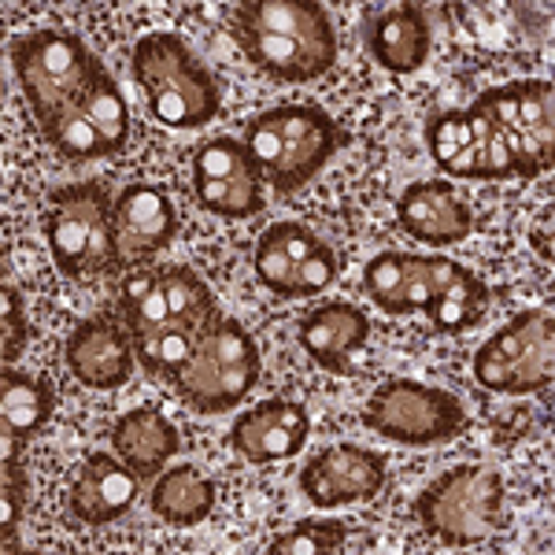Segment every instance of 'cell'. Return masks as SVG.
<instances>
[{"instance_id":"1","label":"cell","mask_w":555,"mask_h":555,"mask_svg":"<svg viewBox=\"0 0 555 555\" xmlns=\"http://www.w3.org/2000/svg\"><path fill=\"white\" fill-rule=\"evenodd\" d=\"M234 38L274 82L304 86L337 64V30L315 0H248L234 8Z\"/></svg>"},{"instance_id":"2","label":"cell","mask_w":555,"mask_h":555,"mask_svg":"<svg viewBox=\"0 0 555 555\" xmlns=\"http://www.w3.org/2000/svg\"><path fill=\"white\" fill-rule=\"evenodd\" d=\"M345 145L348 133L319 104L271 107L245 127V149L253 152L263 185L278 193L304 190Z\"/></svg>"},{"instance_id":"3","label":"cell","mask_w":555,"mask_h":555,"mask_svg":"<svg viewBox=\"0 0 555 555\" xmlns=\"http://www.w3.org/2000/svg\"><path fill=\"white\" fill-rule=\"evenodd\" d=\"M8 56L41 133L56 127L70 107L82 104L89 89L107 75L101 60L86 49V41L64 30L20 34L8 44Z\"/></svg>"},{"instance_id":"4","label":"cell","mask_w":555,"mask_h":555,"mask_svg":"<svg viewBox=\"0 0 555 555\" xmlns=\"http://www.w3.org/2000/svg\"><path fill=\"white\" fill-rule=\"evenodd\" d=\"M133 82L141 86L149 112L171 130L208 127L222 107L215 75L190 52L178 34H145L133 44Z\"/></svg>"},{"instance_id":"5","label":"cell","mask_w":555,"mask_h":555,"mask_svg":"<svg viewBox=\"0 0 555 555\" xmlns=\"http://www.w3.org/2000/svg\"><path fill=\"white\" fill-rule=\"evenodd\" d=\"M418 526L449 548H470L507 526L504 478L481 463L444 470L415 496Z\"/></svg>"},{"instance_id":"6","label":"cell","mask_w":555,"mask_h":555,"mask_svg":"<svg viewBox=\"0 0 555 555\" xmlns=\"http://www.w3.org/2000/svg\"><path fill=\"white\" fill-rule=\"evenodd\" d=\"M44 237L56 271L82 282L93 274H112L122 267L112 234V193L101 182L60 185L49 196Z\"/></svg>"},{"instance_id":"7","label":"cell","mask_w":555,"mask_h":555,"mask_svg":"<svg viewBox=\"0 0 555 555\" xmlns=\"http://www.w3.org/2000/svg\"><path fill=\"white\" fill-rule=\"evenodd\" d=\"M259 382V348L237 319L215 311L196 337V352L178 374L175 389L193 411L219 415L237 408Z\"/></svg>"},{"instance_id":"8","label":"cell","mask_w":555,"mask_h":555,"mask_svg":"<svg viewBox=\"0 0 555 555\" xmlns=\"http://www.w3.org/2000/svg\"><path fill=\"white\" fill-rule=\"evenodd\" d=\"M555 378V319L552 311L530 308L500 326L474 352V382L504 397L544 392Z\"/></svg>"},{"instance_id":"9","label":"cell","mask_w":555,"mask_h":555,"mask_svg":"<svg viewBox=\"0 0 555 555\" xmlns=\"http://www.w3.org/2000/svg\"><path fill=\"white\" fill-rule=\"evenodd\" d=\"M363 423L374 434L389 437L397 444H411V449H426V444H444L467 429V408L460 397L434 385L392 378L374 389L366 400Z\"/></svg>"},{"instance_id":"10","label":"cell","mask_w":555,"mask_h":555,"mask_svg":"<svg viewBox=\"0 0 555 555\" xmlns=\"http://www.w3.org/2000/svg\"><path fill=\"white\" fill-rule=\"evenodd\" d=\"M49 145L67 159H107L119 156L130 141V112L122 89L112 75L89 89L78 107H70L52 130H44Z\"/></svg>"},{"instance_id":"11","label":"cell","mask_w":555,"mask_h":555,"mask_svg":"<svg viewBox=\"0 0 555 555\" xmlns=\"http://www.w3.org/2000/svg\"><path fill=\"white\" fill-rule=\"evenodd\" d=\"M385 470L389 463L382 452L360 449V444H330L319 455H311L308 467L300 470V492L319 512H334V507L378 496Z\"/></svg>"},{"instance_id":"12","label":"cell","mask_w":555,"mask_h":555,"mask_svg":"<svg viewBox=\"0 0 555 555\" xmlns=\"http://www.w3.org/2000/svg\"><path fill=\"white\" fill-rule=\"evenodd\" d=\"M112 234L122 263H138L164 248L178 234L175 204L159 185H127L112 201Z\"/></svg>"},{"instance_id":"13","label":"cell","mask_w":555,"mask_h":555,"mask_svg":"<svg viewBox=\"0 0 555 555\" xmlns=\"http://www.w3.org/2000/svg\"><path fill=\"white\" fill-rule=\"evenodd\" d=\"M397 222L426 248H452L470 237L474 215L449 182H415L400 193Z\"/></svg>"},{"instance_id":"14","label":"cell","mask_w":555,"mask_h":555,"mask_svg":"<svg viewBox=\"0 0 555 555\" xmlns=\"http://www.w3.org/2000/svg\"><path fill=\"white\" fill-rule=\"evenodd\" d=\"M311 418L308 408L297 400H263L248 415H241L230 429V444L248 463H274L293 460L308 444Z\"/></svg>"},{"instance_id":"15","label":"cell","mask_w":555,"mask_h":555,"mask_svg":"<svg viewBox=\"0 0 555 555\" xmlns=\"http://www.w3.org/2000/svg\"><path fill=\"white\" fill-rule=\"evenodd\" d=\"M141 492V478L119 455L89 452L67 492V512L86 526H104L122 518Z\"/></svg>"},{"instance_id":"16","label":"cell","mask_w":555,"mask_h":555,"mask_svg":"<svg viewBox=\"0 0 555 555\" xmlns=\"http://www.w3.org/2000/svg\"><path fill=\"white\" fill-rule=\"evenodd\" d=\"M67 366L89 389H119L130 382L138 356L130 334L112 319H86L67 337Z\"/></svg>"},{"instance_id":"17","label":"cell","mask_w":555,"mask_h":555,"mask_svg":"<svg viewBox=\"0 0 555 555\" xmlns=\"http://www.w3.org/2000/svg\"><path fill=\"white\" fill-rule=\"evenodd\" d=\"M371 337V319L363 308L330 300L300 322V348L330 374H352V356Z\"/></svg>"},{"instance_id":"18","label":"cell","mask_w":555,"mask_h":555,"mask_svg":"<svg viewBox=\"0 0 555 555\" xmlns=\"http://www.w3.org/2000/svg\"><path fill=\"white\" fill-rule=\"evenodd\" d=\"M366 49L389 75H415L429 60V23L423 4H392L366 23Z\"/></svg>"},{"instance_id":"19","label":"cell","mask_w":555,"mask_h":555,"mask_svg":"<svg viewBox=\"0 0 555 555\" xmlns=\"http://www.w3.org/2000/svg\"><path fill=\"white\" fill-rule=\"evenodd\" d=\"M112 449L127 467L145 478H159L171 455L182 449V437L171 426V418L156 408H133L112 426Z\"/></svg>"},{"instance_id":"20","label":"cell","mask_w":555,"mask_h":555,"mask_svg":"<svg viewBox=\"0 0 555 555\" xmlns=\"http://www.w3.org/2000/svg\"><path fill=\"white\" fill-rule=\"evenodd\" d=\"M52 411H56V392L49 382L20 371V366L0 371V429L4 437L26 444L49 426Z\"/></svg>"},{"instance_id":"21","label":"cell","mask_w":555,"mask_h":555,"mask_svg":"<svg viewBox=\"0 0 555 555\" xmlns=\"http://www.w3.org/2000/svg\"><path fill=\"white\" fill-rule=\"evenodd\" d=\"M152 512L171 526H196L215 512V481L190 463L164 470L152 486Z\"/></svg>"},{"instance_id":"22","label":"cell","mask_w":555,"mask_h":555,"mask_svg":"<svg viewBox=\"0 0 555 555\" xmlns=\"http://www.w3.org/2000/svg\"><path fill=\"white\" fill-rule=\"evenodd\" d=\"M489 308V289L478 274L467 271L460 263V271L449 285L429 304V319H434V330L437 334H463V330L478 326L481 315Z\"/></svg>"},{"instance_id":"23","label":"cell","mask_w":555,"mask_h":555,"mask_svg":"<svg viewBox=\"0 0 555 555\" xmlns=\"http://www.w3.org/2000/svg\"><path fill=\"white\" fill-rule=\"evenodd\" d=\"M196 337L201 334L167 322V326H159V330L130 334V341H133V356H138V366H145L149 378L178 382V374L185 371V363H190L196 352Z\"/></svg>"},{"instance_id":"24","label":"cell","mask_w":555,"mask_h":555,"mask_svg":"<svg viewBox=\"0 0 555 555\" xmlns=\"http://www.w3.org/2000/svg\"><path fill=\"white\" fill-rule=\"evenodd\" d=\"M193 196L204 211L219 215V219H253L267 204L259 171L234 178H193Z\"/></svg>"},{"instance_id":"25","label":"cell","mask_w":555,"mask_h":555,"mask_svg":"<svg viewBox=\"0 0 555 555\" xmlns=\"http://www.w3.org/2000/svg\"><path fill=\"white\" fill-rule=\"evenodd\" d=\"M164 293L167 304H171V322L193 330V334H201L208 326V319L219 311L204 278L190 271V267H164Z\"/></svg>"},{"instance_id":"26","label":"cell","mask_w":555,"mask_h":555,"mask_svg":"<svg viewBox=\"0 0 555 555\" xmlns=\"http://www.w3.org/2000/svg\"><path fill=\"white\" fill-rule=\"evenodd\" d=\"M20 449V441L4 437V463H0V541H4V552H20V522L26 512V474Z\"/></svg>"},{"instance_id":"27","label":"cell","mask_w":555,"mask_h":555,"mask_svg":"<svg viewBox=\"0 0 555 555\" xmlns=\"http://www.w3.org/2000/svg\"><path fill=\"white\" fill-rule=\"evenodd\" d=\"M348 544V526L337 518H304V522L289 526L285 533H278L267 552L271 555H334L345 552Z\"/></svg>"},{"instance_id":"28","label":"cell","mask_w":555,"mask_h":555,"mask_svg":"<svg viewBox=\"0 0 555 555\" xmlns=\"http://www.w3.org/2000/svg\"><path fill=\"white\" fill-rule=\"evenodd\" d=\"M253 263L263 289L278 293V297H300V263H293V256L285 253L274 222L259 234Z\"/></svg>"},{"instance_id":"29","label":"cell","mask_w":555,"mask_h":555,"mask_svg":"<svg viewBox=\"0 0 555 555\" xmlns=\"http://www.w3.org/2000/svg\"><path fill=\"white\" fill-rule=\"evenodd\" d=\"M426 145H429V156L434 164L441 167L444 175L467 156V149L474 145V130H470V119L467 112H441L426 122Z\"/></svg>"},{"instance_id":"30","label":"cell","mask_w":555,"mask_h":555,"mask_svg":"<svg viewBox=\"0 0 555 555\" xmlns=\"http://www.w3.org/2000/svg\"><path fill=\"white\" fill-rule=\"evenodd\" d=\"M248 171H259V167L253 152L245 149V141L237 138H215L196 149L193 156V178H234Z\"/></svg>"},{"instance_id":"31","label":"cell","mask_w":555,"mask_h":555,"mask_svg":"<svg viewBox=\"0 0 555 555\" xmlns=\"http://www.w3.org/2000/svg\"><path fill=\"white\" fill-rule=\"evenodd\" d=\"M26 337H30V322H26L23 297L12 285V278H4L0 282V360H4V366L20 363Z\"/></svg>"},{"instance_id":"32","label":"cell","mask_w":555,"mask_h":555,"mask_svg":"<svg viewBox=\"0 0 555 555\" xmlns=\"http://www.w3.org/2000/svg\"><path fill=\"white\" fill-rule=\"evenodd\" d=\"M434 297H437V289H434V278H429L426 256L408 253L404 282H400L397 297H392V304H389V311H385V315H411V311H429Z\"/></svg>"},{"instance_id":"33","label":"cell","mask_w":555,"mask_h":555,"mask_svg":"<svg viewBox=\"0 0 555 555\" xmlns=\"http://www.w3.org/2000/svg\"><path fill=\"white\" fill-rule=\"evenodd\" d=\"M404 271H408V253H382V256H374L371 263H366L363 289L382 311H389V304H392V297H397L400 282H404Z\"/></svg>"},{"instance_id":"34","label":"cell","mask_w":555,"mask_h":555,"mask_svg":"<svg viewBox=\"0 0 555 555\" xmlns=\"http://www.w3.org/2000/svg\"><path fill=\"white\" fill-rule=\"evenodd\" d=\"M337 274H341V259H337L334 248L319 241V245L311 248V256L300 263V297H315V293L337 282Z\"/></svg>"},{"instance_id":"35","label":"cell","mask_w":555,"mask_h":555,"mask_svg":"<svg viewBox=\"0 0 555 555\" xmlns=\"http://www.w3.org/2000/svg\"><path fill=\"white\" fill-rule=\"evenodd\" d=\"M159 274H164V267H133V271L122 274V282H119V308H122V315L138 308V304L145 300L152 289H156Z\"/></svg>"},{"instance_id":"36","label":"cell","mask_w":555,"mask_h":555,"mask_svg":"<svg viewBox=\"0 0 555 555\" xmlns=\"http://www.w3.org/2000/svg\"><path fill=\"white\" fill-rule=\"evenodd\" d=\"M552 227H555V219H552V208H548L544 215H537V222H533V230H530L533 253L541 256L544 263H552Z\"/></svg>"}]
</instances>
